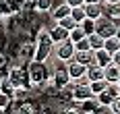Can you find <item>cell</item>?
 Masks as SVG:
<instances>
[{"mask_svg":"<svg viewBox=\"0 0 120 114\" xmlns=\"http://www.w3.org/2000/svg\"><path fill=\"white\" fill-rule=\"evenodd\" d=\"M54 46H56V44H54V42H52V38H50V31H41V33H39V38H37V48H35L33 58H35V60H39V62H44L50 54H52Z\"/></svg>","mask_w":120,"mask_h":114,"instance_id":"cell-1","label":"cell"},{"mask_svg":"<svg viewBox=\"0 0 120 114\" xmlns=\"http://www.w3.org/2000/svg\"><path fill=\"white\" fill-rule=\"evenodd\" d=\"M75 44H72L71 39H64V42H60V44H56L54 46V54H56V58L58 60H62V62H68V60H72L75 58Z\"/></svg>","mask_w":120,"mask_h":114,"instance_id":"cell-2","label":"cell"},{"mask_svg":"<svg viewBox=\"0 0 120 114\" xmlns=\"http://www.w3.org/2000/svg\"><path fill=\"white\" fill-rule=\"evenodd\" d=\"M95 98H97V102H99V106L110 108V106H112V102L118 98V83H110L101 93H97Z\"/></svg>","mask_w":120,"mask_h":114,"instance_id":"cell-3","label":"cell"},{"mask_svg":"<svg viewBox=\"0 0 120 114\" xmlns=\"http://www.w3.org/2000/svg\"><path fill=\"white\" fill-rule=\"evenodd\" d=\"M116 29H118V25H116V21H112V19H97V27H95V31L101 35V38L106 39V38H112V35H116Z\"/></svg>","mask_w":120,"mask_h":114,"instance_id":"cell-4","label":"cell"},{"mask_svg":"<svg viewBox=\"0 0 120 114\" xmlns=\"http://www.w3.org/2000/svg\"><path fill=\"white\" fill-rule=\"evenodd\" d=\"M66 71H68V75H71L72 81H81V79H85V75H87V64H81L79 60H68L66 62Z\"/></svg>","mask_w":120,"mask_h":114,"instance_id":"cell-5","label":"cell"},{"mask_svg":"<svg viewBox=\"0 0 120 114\" xmlns=\"http://www.w3.org/2000/svg\"><path fill=\"white\" fill-rule=\"evenodd\" d=\"M29 79H31V83H44V79H46V71H44V62H39V60H33L31 66H29Z\"/></svg>","mask_w":120,"mask_h":114,"instance_id":"cell-6","label":"cell"},{"mask_svg":"<svg viewBox=\"0 0 120 114\" xmlns=\"http://www.w3.org/2000/svg\"><path fill=\"white\" fill-rule=\"evenodd\" d=\"M89 98H95V95L91 93L89 81H85V83H79V85H75V89H72V100L83 102V100H89Z\"/></svg>","mask_w":120,"mask_h":114,"instance_id":"cell-7","label":"cell"},{"mask_svg":"<svg viewBox=\"0 0 120 114\" xmlns=\"http://www.w3.org/2000/svg\"><path fill=\"white\" fill-rule=\"evenodd\" d=\"M85 15L89 19H101L104 17V2H85Z\"/></svg>","mask_w":120,"mask_h":114,"instance_id":"cell-8","label":"cell"},{"mask_svg":"<svg viewBox=\"0 0 120 114\" xmlns=\"http://www.w3.org/2000/svg\"><path fill=\"white\" fill-rule=\"evenodd\" d=\"M87 81H97V79H104V66H99V64L93 60L91 64H87V75H85Z\"/></svg>","mask_w":120,"mask_h":114,"instance_id":"cell-9","label":"cell"},{"mask_svg":"<svg viewBox=\"0 0 120 114\" xmlns=\"http://www.w3.org/2000/svg\"><path fill=\"white\" fill-rule=\"evenodd\" d=\"M104 79L108 81V83H118L120 79V66L118 64H108V66H104Z\"/></svg>","mask_w":120,"mask_h":114,"instance_id":"cell-10","label":"cell"},{"mask_svg":"<svg viewBox=\"0 0 120 114\" xmlns=\"http://www.w3.org/2000/svg\"><path fill=\"white\" fill-rule=\"evenodd\" d=\"M50 38H52V42L54 44H60V42H64V39H68V29H64L62 25H56L50 29Z\"/></svg>","mask_w":120,"mask_h":114,"instance_id":"cell-11","label":"cell"},{"mask_svg":"<svg viewBox=\"0 0 120 114\" xmlns=\"http://www.w3.org/2000/svg\"><path fill=\"white\" fill-rule=\"evenodd\" d=\"M93 60L99 66H108V64H112V54L106 48H99V50H93Z\"/></svg>","mask_w":120,"mask_h":114,"instance_id":"cell-12","label":"cell"},{"mask_svg":"<svg viewBox=\"0 0 120 114\" xmlns=\"http://www.w3.org/2000/svg\"><path fill=\"white\" fill-rule=\"evenodd\" d=\"M68 81H72L71 75H68V71H66V66H62V68H58L56 73H54V83H56V87H66L68 85Z\"/></svg>","mask_w":120,"mask_h":114,"instance_id":"cell-13","label":"cell"},{"mask_svg":"<svg viewBox=\"0 0 120 114\" xmlns=\"http://www.w3.org/2000/svg\"><path fill=\"white\" fill-rule=\"evenodd\" d=\"M71 8H72V6L68 4V2H62L58 8H54V13H52V19H54V21H60L62 17H68V15H71Z\"/></svg>","mask_w":120,"mask_h":114,"instance_id":"cell-14","label":"cell"},{"mask_svg":"<svg viewBox=\"0 0 120 114\" xmlns=\"http://www.w3.org/2000/svg\"><path fill=\"white\" fill-rule=\"evenodd\" d=\"M75 60H79L81 64H91L93 62V50H79V52H75Z\"/></svg>","mask_w":120,"mask_h":114,"instance_id":"cell-15","label":"cell"},{"mask_svg":"<svg viewBox=\"0 0 120 114\" xmlns=\"http://www.w3.org/2000/svg\"><path fill=\"white\" fill-rule=\"evenodd\" d=\"M104 48H106L110 54L118 52V50H120V39L116 38V35H112V38H106V42H104Z\"/></svg>","mask_w":120,"mask_h":114,"instance_id":"cell-16","label":"cell"},{"mask_svg":"<svg viewBox=\"0 0 120 114\" xmlns=\"http://www.w3.org/2000/svg\"><path fill=\"white\" fill-rule=\"evenodd\" d=\"M110 83L106 81V79H97V81H89V87H91V93L93 95H97V93H101L104 89L108 87Z\"/></svg>","mask_w":120,"mask_h":114,"instance_id":"cell-17","label":"cell"},{"mask_svg":"<svg viewBox=\"0 0 120 114\" xmlns=\"http://www.w3.org/2000/svg\"><path fill=\"white\" fill-rule=\"evenodd\" d=\"M79 25L83 27V31L87 35H91V33H95V27H97V21L95 19H89V17H85L83 23H79Z\"/></svg>","mask_w":120,"mask_h":114,"instance_id":"cell-18","label":"cell"},{"mask_svg":"<svg viewBox=\"0 0 120 114\" xmlns=\"http://www.w3.org/2000/svg\"><path fill=\"white\" fill-rule=\"evenodd\" d=\"M87 38H89V44H91V50H99V48H104V42H106V39L101 38V35H99V33H91V35H87Z\"/></svg>","mask_w":120,"mask_h":114,"instance_id":"cell-19","label":"cell"},{"mask_svg":"<svg viewBox=\"0 0 120 114\" xmlns=\"http://www.w3.org/2000/svg\"><path fill=\"white\" fill-rule=\"evenodd\" d=\"M83 38H87V33L83 31V27H81V25H77L75 29L68 31V39H71L72 44H75V42H79V39H83Z\"/></svg>","mask_w":120,"mask_h":114,"instance_id":"cell-20","label":"cell"},{"mask_svg":"<svg viewBox=\"0 0 120 114\" xmlns=\"http://www.w3.org/2000/svg\"><path fill=\"white\" fill-rule=\"evenodd\" d=\"M71 17L77 21V23H83L85 17H87V15H85V4L83 6H72L71 8Z\"/></svg>","mask_w":120,"mask_h":114,"instance_id":"cell-21","label":"cell"},{"mask_svg":"<svg viewBox=\"0 0 120 114\" xmlns=\"http://www.w3.org/2000/svg\"><path fill=\"white\" fill-rule=\"evenodd\" d=\"M56 23H58V25H62V27H64V29H68V31H71V29H75V27L79 25V23H77V21L72 19L71 15H68V17H62L60 21H56Z\"/></svg>","mask_w":120,"mask_h":114,"instance_id":"cell-22","label":"cell"},{"mask_svg":"<svg viewBox=\"0 0 120 114\" xmlns=\"http://www.w3.org/2000/svg\"><path fill=\"white\" fill-rule=\"evenodd\" d=\"M108 8H110V19L120 23V2L118 4H112V6H108Z\"/></svg>","mask_w":120,"mask_h":114,"instance_id":"cell-23","label":"cell"},{"mask_svg":"<svg viewBox=\"0 0 120 114\" xmlns=\"http://www.w3.org/2000/svg\"><path fill=\"white\" fill-rule=\"evenodd\" d=\"M50 6H52V0H35V8L39 11V13L50 11Z\"/></svg>","mask_w":120,"mask_h":114,"instance_id":"cell-24","label":"cell"},{"mask_svg":"<svg viewBox=\"0 0 120 114\" xmlns=\"http://www.w3.org/2000/svg\"><path fill=\"white\" fill-rule=\"evenodd\" d=\"M75 50H91V44H89V38H83L79 42H75Z\"/></svg>","mask_w":120,"mask_h":114,"instance_id":"cell-25","label":"cell"},{"mask_svg":"<svg viewBox=\"0 0 120 114\" xmlns=\"http://www.w3.org/2000/svg\"><path fill=\"white\" fill-rule=\"evenodd\" d=\"M110 112H116V114H120V95L116 98V100L112 102V106H110Z\"/></svg>","mask_w":120,"mask_h":114,"instance_id":"cell-26","label":"cell"},{"mask_svg":"<svg viewBox=\"0 0 120 114\" xmlns=\"http://www.w3.org/2000/svg\"><path fill=\"white\" fill-rule=\"evenodd\" d=\"M64 2H68L71 6H83L85 4V0H64Z\"/></svg>","mask_w":120,"mask_h":114,"instance_id":"cell-27","label":"cell"},{"mask_svg":"<svg viewBox=\"0 0 120 114\" xmlns=\"http://www.w3.org/2000/svg\"><path fill=\"white\" fill-rule=\"evenodd\" d=\"M112 62H114V64H118V66H120V50L112 54Z\"/></svg>","mask_w":120,"mask_h":114,"instance_id":"cell-28","label":"cell"},{"mask_svg":"<svg viewBox=\"0 0 120 114\" xmlns=\"http://www.w3.org/2000/svg\"><path fill=\"white\" fill-rule=\"evenodd\" d=\"M101 2H104L106 6H112V4H118L120 0H101Z\"/></svg>","mask_w":120,"mask_h":114,"instance_id":"cell-29","label":"cell"},{"mask_svg":"<svg viewBox=\"0 0 120 114\" xmlns=\"http://www.w3.org/2000/svg\"><path fill=\"white\" fill-rule=\"evenodd\" d=\"M116 38L120 39V23H118V29H116Z\"/></svg>","mask_w":120,"mask_h":114,"instance_id":"cell-30","label":"cell"},{"mask_svg":"<svg viewBox=\"0 0 120 114\" xmlns=\"http://www.w3.org/2000/svg\"><path fill=\"white\" fill-rule=\"evenodd\" d=\"M2 91H4V83H0V93H2Z\"/></svg>","mask_w":120,"mask_h":114,"instance_id":"cell-31","label":"cell"},{"mask_svg":"<svg viewBox=\"0 0 120 114\" xmlns=\"http://www.w3.org/2000/svg\"><path fill=\"white\" fill-rule=\"evenodd\" d=\"M85 2H101V0H85Z\"/></svg>","mask_w":120,"mask_h":114,"instance_id":"cell-32","label":"cell"},{"mask_svg":"<svg viewBox=\"0 0 120 114\" xmlns=\"http://www.w3.org/2000/svg\"><path fill=\"white\" fill-rule=\"evenodd\" d=\"M118 95H120V85H118Z\"/></svg>","mask_w":120,"mask_h":114,"instance_id":"cell-33","label":"cell"},{"mask_svg":"<svg viewBox=\"0 0 120 114\" xmlns=\"http://www.w3.org/2000/svg\"><path fill=\"white\" fill-rule=\"evenodd\" d=\"M118 85H120V79H118Z\"/></svg>","mask_w":120,"mask_h":114,"instance_id":"cell-34","label":"cell"}]
</instances>
